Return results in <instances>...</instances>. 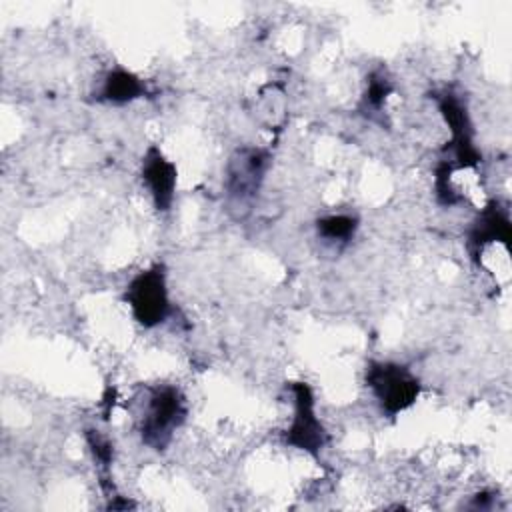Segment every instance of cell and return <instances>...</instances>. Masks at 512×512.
I'll return each mask as SVG.
<instances>
[{"label": "cell", "mask_w": 512, "mask_h": 512, "mask_svg": "<svg viewBox=\"0 0 512 512\" xmlns=\"http://www.w3.org/2000/svg\"><path fill=\"white\" fill-rule=\"evenodd\" d=\"M186 414L188 406L180 388L170 384L152 388L138 426L142 444L156 452L166 450L176 430L184 424Z\"/></svg>", "instance_id": "cell-1"}, {"label": "cell", "mask_w": 512, "mask_h": 512, "mask_svg": "<svg viewBox=\"0 0 512 512\" xmlns=\"http://www.w3.org/2000/svg\"><path fill=\"white\" fill-rule=\"evenodd\" d=\"M366 386L386 416L408 410L420 396V380L402 364L372 360L366 366Z\"/></svg>", "instance_id": "cell-2"}, {"label": "cell", "mask_w": 512, "mask_h": 512, "mask_svg": "<svg viewBox=\"0 0 512 512\" xmlns=\"http://www.w3.org/2000/svg\"><path fill=\"white\" fill-rule=\"evenodd\" d=\"M124 300L134 320L144 328L160 326L170 314V298L166 288V272L162 264H154L138 272L126 286Z\"/></svg>", "instance_id": "cell-3"}, {"label": "cell", "mask_w": 512, "mask_h": 512, "mask_svg": "<svg viewBox=\"0 0 512 512\" xmlns=\"http://www.w3.org/2000/svg\"><path fill=\"white\" fill-rule=\"evenodd\" d=\"M270 154L264 148L242 146L232 152L224 170V190L234 204H248L260 192Z\"/></svg>", "instance_id": "cell-4"}, {"label": "cell", "mask_w": 512, "mask_h": 512, "mask_svg": "<svg viewBox=\"0 0 512 512\" xmlns=\"http://www.w3.org/2000/svg\"><path fill=\"white\" fill-rule=\"evenodd\" d=\"M294 398V416L290 428L284 434V442L312 456H318L328 442V434L316 416L314 392L306 382L290 384Z\"/></svg>", "instance_id": "cell-5"}, {"label": "cell", "mask_w": 512, "mask_h": 512, "mask_svg": "<svg viewBox=\"0 0 512 512\" xmlns=\"http://www.w3.org/2000/svg\"><path fill=\"white\" fill-rule=\"evenodd\" d=\"M140 174L154 208L158 212H168L176 194V164L170 162L158 146H150L142 158Z\"/></svg>", "instance_id": "cell-6"}, {"label": "cell", "mask_w": 512, "mask_h": 512, "mask_svg": "<svg viewBox=\"0 0 512 512\" xmlns=\"http://www.w3.org/2000/svg\"><path fill=\"white\" fill-rule=\"evenodd\" d=\"M494 244L510 246V216H508V210L502 208L496 200H492L486 208H482L478 220L470 230L472 258H476L482 250Z\"/></svg>", "instance_id": "cell-7"}, {"label": "cell", "mask_w": 512, "mask_h": 512, "mask_svg": "<svg viewBox=\"0 0 512 512\" xmlns=\"http://www.w3.org/2000/svg\"><path fill=\"white\" fill-rule=\"evenodd\" d=\"M144 94H146V86L136 74L124 68H114L104 76L96 92V100L106 104H126L136 98H142Z\"/></svg>", "instance_id": "cell-8"}, {"label": "cell", "mask_w": 512, "mask_h": 512, "mask_svg": "<svg viewBox=\"0 0 512 512\" xmlns=\"http://www.w3.org/2000/svg\"><path fill=\"white\" fill-rule=\"evenodd\" d=\"M358 230V220L348 214H330L316 222V232L322 240L334 244H346L354 238Z\"/></svg>", "instance_id": "cell-9"}, {"label": "cell", "mask_w": 512, "mask_h": 512, "mask_svg": "<svg viewBox=\"0 0 512 512\" xmlns=\"http://www.w3.org/2000/svg\"><path fill=\"white\" fill-rule=\"evenodd\" d=\"M390 94H392V82L384 72L374 70L366 82V90L362 96V110L366 114H380Z\"/></svg>", "instance_id": "cell-10"}, {"label": "cell", "mask_w": 512, "mask_h": 512, "mask_svg": "<svg viewBox=\"0 0 512 512\" xmlns=\"http://www.w3.org/2000/svg\"><path fill=\"white\" fill-rule=\"evenodd\" d=\"M86 442L90 446V452H92L94 460L104 470H108L110 464H112V454H114V448H112L110 440L106 436H102L100 432H96V430H86Z\"/></svg>", "instance_id": "cell-11"}]
</instances>
